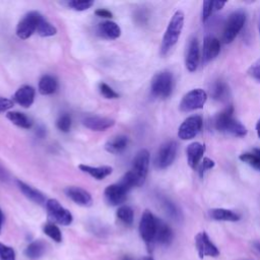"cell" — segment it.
Wrapping results in <instances>:
<instances>
[{
    "label": "cell",
    "mask_w": 260,
    "mask_h": 260,
    "mask_svg": "<svg viewBox=\"0 0 260 260\" xmlns=\"http://www.w3.org/2000/svg\"><path fill=\"white\" fill-rule=\"evenodd\" d=\"M195 246L199 258L204 257H217L219 255V250L209 239L208 235L203 231L196 235Z\"/></svg>",
    "instance_id": "cell-12"
},
{
    "label": "cell",
    "mask_w": 260,
    "mask_h": 260,
    "mask_svg": "<svg viewBox=\"0 0 260 260\" xmlns=\"http://www.w3.org/2000/svg\"><path fill=\"white\" fill-rule=\"evenodd\" d=\"M156 221L157 217H155L151 211L144 210L139 221V234L147 246H150L154 243Z\"/></svg>",
    "instance_id": "cell-7"
},
{
    "label": "cell",
    "mask_w": 260,
    "mask_h": 260,
    "mask_svg": "<svg viewBox=\"0 0 260 260\" xmlns=\"http://www.w3.org/2000/svg\"><path fill=\"white\" fill-rule=\"evenodd\" d=\"M225 4H226V2H222V1H213L214 11H218V10H220V9H221Z\"/></svg>",
    "instance_id": "cell-44"
},
{
    "label": "cell",
    "mask_w": 260,
    "mask_h": 260,
    "mask_svg": "<svg viewBox=\"0 0 260 260\" xmlns=\"http://www.w3.org/2000/svg\"><path fill=\"white\" fill-rule=\"evenodd\" d=\"M43 232L56 243L62 242V233L60 229L53 222H48L43 226Z\"/></svg>",
    "instance_id": "cell-32"
},
{
    "label": "cell",
    "mask_w": 260,
    "mask_h": 260,
    "mask_svg": "<svg viewBox=\"0 0 260 260\" xmlns=\"http://www.w3.org/2000/svg\"><path fill=\"white\" fill-rule=\"evenodd\" d=\"M3 221H4V214H3V211H2V209L0 208V230H1V228H2Z\"/></svg>",
    "instance_id": "cell-47"
},
{
    "label": "cell",
    "mask_w": 260,
    "mask_h": 260,
    "mask_svg": "<svg viewBox=\"0 0 260 260\" xmlns=\"http://www.w3.org/2000/svg\"><path fill=\"white\" fill-rule=\"evenodd\" d=\"M6 118L10 122H12L14 125H16L20 128H23V129H29L32 125L30 119L26 115H24L23 113L17 112V111L8 112L6 114Z\"/></svg>",
    "instance_id": "cell-28"
},
{
    "label": "cell",
    "mask_w": 260,
    "mask_h": 260,
    "mask_svg": "<svg viewBox=\"0 0 260 260\" xmlns=\"http://www.w3.org/2000/svg\"><path fill=\"white\" fill-rule=\"evenodd\" d=\"M94 14L99 17H103V18H112L113 17V13L105 8H99L94 11Z\"/></svg>",
    "instance_id": "cell-43"
},
{
    "label": "cell",
    "mask_w": 260,
    "mask_h": 260,
    "mask_svg": "<svg viewBox=\"0 0 260 260\" xmlns=\"http://www.w3.org/2000/svg\"><path fill=\"white\" fill-rule=\"evenodd\" d=\"M202 117L199 115L189 116L180 125L178 130V136L182 140H190L194 138L202 128Z\"/></svg>",
    "instance_id": "cell-11"
},
{
    "label": "cell",
    "mask_w": 260,
    "mask_h": 260,
    "mask_svg": "<svg viewBox=\"0 0 260 260\" xmlns=\"http://www.w3.org/2000/svg\"><path fill=\"white\" fill-rule=\"evenodd\" d=\"M173 237H174V234L170 225L167 224L164 220L157 218L154 242L164 246H168L172 243Z\"/></svg>",
    "instance_id": "cell-20"
},
{
    "label": "cell",
    "mask_w": 260,
    "mask_h": 260,
    "mask_svg": "<svg viewBox=\"0 0 260 260\" xmlns=\"http://www.w3.org/2000/svg\"><path fill=\"white\" fill-rule=\"evenodd\" d=\"M16 184H17L19 190L21 191V193L27 199H29L30 201H32L37 204H46V202H47L46 197L41 191L37 190L36 188L31 187L30 185H28L22 181H19V180L16 181Z\"/></svg>",
    "instance_id": "cell-21"
},
{
    "label": "cell",
    "mask_w": 260,
    "mask_h": 260,
    "mask_svg": "<svg viewBox=\"0 0 260 260\" xmlns=\"http://www.w3.org/2000/svg\"><path fill=\"white\" fill-rule=\"evenodd\" d=\"M7 179H8V174H7V172L0 166V180L6 181Z\"/></svg>",
    "instance_id": "cell-45"
},
{
    "label": "cell",
    "mask_w": 260,
    "mask_h": 260,
    "mask_svg": "<svg viewBox=\"0 0 260 260\" xmlns=\"http://www.w3.org/2000/svg\"><path fill=\"white\" fill-rule=\"evenodd\" d=\"M256 132H257V135L258 137L260 138V119L257 121L256 123Z\"/></svg>",
    "instance_id": "cell-48"
},
{
    "label": "cell",
    "mask_w": 260,
    "mask_h": 260,
    "mask_svg": "<svg viewBox=\"0 0 260 260\" xmlns=\"http://www.w3.org/2000/svg\"><path fill=\"white\" fill-rule=\"evenodd\" d=\"M184 18H185L184 13L181 10H177L173 14L161 40V45H160L161 56L168 55V53L174 48V46L179 41V38L181 36L182 29L184 26Z\"/></svg>",
    "instance_id": "cell-2"
},
{
    "label": "cell",
    "mask_w": 260,
    "mask_h": 260,
    "mask_svg": "<svg viewBox=\"0 0 260 260\" xmlns=\"http://www.w3.org/2000/svg\"><path fill=\"white\" fill-rule=\"evenodd\" d=\"M253 246L257 252L260 253V240H256L253 242Z\"/></svg>",
    "instance_id": "cell-46"
},
{
    "label": "cell",
    "mask_w": 260,
    "mask_h": 260,
    "mask_svg": "<svg viewBox=\"0 0 260 260\" xmlns=\"http://www.w3.org/2000/svg\"><path fill=\"white\" fill-rule=\"evenodd\" d=\"M140 260H154V259L150 256H145V257H142Z\"/></svg>",
    "instance_id": "cell-50"
},
{
    "label": "cell",
    "mask_w": 260,
    "mask_h": 260,
    "mask_svg": "<svg viewBox=\"0 0 260 260\" xmlns=\"http://www.w3.org/2000/svg\"><path fill=\"white\" fill-rule=\"evenodd\" d=\"M100 92L106 99H117V98H119V94L110 85H108L105 82L100 83Z\"/></svg>",
    "instance_id": "cell-39"
},
{
    "label": "cell",
    "mask_w": 260,
    "mask_h": 260,
    "mask_svg": "<svg viewBox=\"0 0 260 260\" xmlns=\"http://www.w3.org/2000/svg\"><path fill=\"white\" fill-rule=\"evenodd\" d=\"M128 145V137L125 135H118L109 139L105 144V149L113 154L123 152Z\"/></svg>",
    "instance_id": "cell-23"
},
{
    "label": "cell",
    "mask_w": 260,
    "mask_h": 260,
    "mask_svg": "<svg viewBox=\"0 0 260 260\" xmlns=\"http://www.w3.org/2000/svg\"><path fill=\"white\" fill-rule=\"evenodd\" d=\"M99 32L106 39L116 40L121 36L120 26L112 20H106L99 24Z\"/></svg>",
    "instance_id": "cell-24"
},
{
    "label": "cell",
    "mask_w": 260,
    "mask_h": 260,
    "mask_svg": "<svg viewBox=\"0 0 260 260\" xmlns=\"http://www.w3.org/2000/svg\"><path fill=\"white\" fill-rule=\"evenodd\" d=\"M246 22V13L243 10H236L232 12L223 26L222 41L224 44L232 43L240 34Z\"/></svg>",
    "instance_id": "cell-4"
},
{
    "label": "cell",
    "mask_w": 260,
    "mask_h": 260,
    "mask_svg": "<svg viewBox=\"0 0 260 260\" xmlns=\"http://www.w3.org/2000/svg\"><path fill=\"white\" fill-rule=\"evenodd\" d=\"M46 251V245L43 241L37 240L28 244V246L24 249L23 253L28 259H39L41 258Z\"/></svg>",
    "instance_id": "cell-27"
},
{
    "label": "cell",
    "mask_w": 260,
    "mask_h": 260,
    "mask_svg": "<svg viewBox=\"0 0 260 260\" xmlns=\"http://www.w3.org/2000/svg\"><path fill=\"white\" fill-rule=\"evenodd\" d=\"M93 5L92 0H71L67 2V6L75 11H84Z\"/></svg>",
    "instance_id": "cell-33"
},
{
    "label": "cell",
    "mask_w": 260,
    "mask_h": 260,
    "mask_svg": "<svg viewBox=\"0 0 260 260\" xmlns=\"http://www.w3.org/2000/svg\"><path fill=\"white\" fill-rule=\"evenodd\" d=\"M83 125L92 131H105L115 125V120L107 117L88 116L82 121Z\"/></svg>",
    "instance_id": "cell-17"
},
{
    "label": "cell",
    "mask_w": 260,
    "mask_h": 260,
    "mask_svg": "<svg viewBox=\"0 0 260 260\" xmlns=\"http://www.w3.org/2000/svg\"><path fill=\"white\" fill-rule=\"evenodd\" d=\"M214 127L217 131L236 137H243L247 134V128L234 117V108H225L214 118Z\"/></svg>",
    "instance_id": "cell-1"
},
{
    "label": "cell",
    "mask_w": 260,
    "mask_h": 260,
    "mask_svg": "<svg viewBox=\"0 0 260 260\" xmlns=\"http://www.w3.org/2000/svg\"><path fill=\"white\" fill-rule=\"evenodd\" d=\"M252 151H253V152H255L256 154H258V155L260 156V148H254Z\"/></svg>",
    "instance_id": "cell-51"
},
{
    "label": "cell",
    "mask_w": 260,
    "mask_h": 260,
    "mask_svg": "<svg viewBox=\"0 0 260 260\" xmlns=\"http://www.w3.org/2000/svg\"><path fill=\"white\" fill-rule=\"evenodd\" d=\"M239 158H240V160L247 164L251 168L260 172V156L258 154H256L255 152H253V151L244 152V153L240 154Z\"/></svg>",
    "instance_id": "cell-31"
},
{
    "label": "cell",
    "mask_w": 260,
    "mask_h": 260,
    "mask_svg": "<svg viewBox=\"0 0 260 260\" xmlns=\"http://www.w3.org/2000/svg\"><path fill=\"white\" fill-rule=\"evenodd\" d=\"M117 217L125 224L131 225L134 219V211L128 205H121L117 210Z\"/></svg>",
    "instance_id": "cell-30"
},
{
    "label": "cell",
    "mask_w": 260,
    "mask_h": 260,
    "mask_svg": "<svg viewBox=\"0 0 260 260\" xmlns=\"http://www.w3.org/2000/svg\"><path fill=\"white\" fill-rule=\"evenodd\" d=\"M13 107V102L10 99L0 96V113H4Z\"/></svg>",
    "instance_id": "cell-42"
},
{
    "label": "cell",
    "mask_w": 260,
    "mask_h": 260,
    "mask_svg": "<svg viewBox=\"0 0 260 260\" xmlns=\"http://www.w3.org/2000/svg\"><path fill=\"white\" fill-rule=\"evenodd\" d=\"M56 126L61 132H68L71 128V117L68 114L61 115L56 122Z\"/></svg>",
    "instance_id": "cell-35"
},
{
    "label": "cell",
    "mask_w": 260,
    "mask_h": 260,
    "mask_svg": "<svg viewBox=\"0 0 260 260\" xmlns=\"http://www.w3.org/2000/svg\"><path fill=\"white\" fill-rule=\"evenodd\" d=\"M214 12V6L213 1H204L202 4V10H201V20L202 22H205L208 20V18L211 16V14Z\"/></svg>",
    "instance_id": "cell-38"
},
{
    "label": "cell",
    "mask_w": 260,
    "mask_h": 260,
    "mask_svg": "<svg viewBox=\"0 0 260 260\" xmlns=\"http://www.w3.org/2000/svg\"><path fill=\"white\" fill-rule=\"evenodd\" d=\"M173 87L174 77L173 74L168 70L157 72L152 77L150 82V91L151 94L155 98H169L173 91Z\"/></svg>",
    "instance_id": "cell-3"
},
{
    "label": "cell",
    "mask_w": 260,
    "mask_h": 260,
    "mask_svg": "<svg viewBox=\"0 0 260 260\" xmlns=\"http://www.w3.org/2000/svg\"><path fill=\"white\" fill-rule=\"evenodd\" d=\"M200 61V49L196 38H192L188 44V49L186 53L185 65L189 72H194Z\"/></svg>",
    "instance_id": "cell-16"
},
{
    "label": "cell",
    "mask_w": 260,
    "mask_h": 260,
    "mask_svg": "<svg viewBox=\"0 0 260 260\" xmlns=\"http://www.w3.org/2000/svg\"><path fill=\"white\" fill-rule=\"evenodd\" d=\"M205 149H206L205 145L200 142H192L187 146L186 148L187 161L192 169L197 168L199 162L202 160Z\"/></svg>",
    "instance_id": "cell-18"
},
{
    "label": "cell",
    "mask_w": 260,
    "mask_h": 260,
    "mask_svg": "<svg viewBox=\"0 0 260 260\" xmlns=\"http://www.w3.org/2000/svg\"><path fill=\"white\" fill-rule=\"evenodd\" d=\"M228 92L226 84L223 81H216L211 89V94L215 100H222Z\"/></svg>",
    "instance_id": "cell-34"
},
{
    "label": "cell",
    "mask_w": 260,
    "mask_h": 260,
    "mask_svg": "<svg viewBox=\"0 0 260 260\" xmlns=\"http://www.w3.org/2000/svg\"><path fill=\"white\" fill-rule=\"evenodd\" d=\"M64 192L67 197L80 206L87 207L92 204V197L85 189L76 186H69L64 189Z\"/></svg>",
    "instance_id": "cell-15"
},
{
    "label": "cell",
    "mask_w": 260,
    "mask_h": 260,
    "mask_svg": "<svg viewBox=\"0 0 260 260\" xmlns=\"http://www.w3.org/2000/svg\"><path fill=\"white\" fill-rule=\"evenodd\" d=\"M79 170L83 173L88 174L90 177L96 179V180H103L109 175L112 174L113 169L110 166H99V167H91L87 165H79Z\"/></svg>",
    "instance_id": "cell-22"
},
{
    "label": "cell",
    "mask_w": 260,
    "mask_h": 260,
    "mask_svg": "<svg viewBox=\"0 0 260 260\" xmlns=\"http://www.w3.org/2000/svg\"><path fill=\"white\" fill-rule=\"evenodd\" d=\"M149 160H150V155H149V152L147 149L139 150L132 160V167H131L130 171L136 177V179L139 183V186L143 185V183L146 179V176L148 173Z\"/></svg>",
    "instance_id": "cell-9"
},
{
    "label": "cell",
    "mask_w": 260,
    "mask_h": 260,
    "mask_svg": "<svg viewBox=\"0 0 260 260\" xmlns=\"http://www.w3.org/2000/svg\"><path fill=\"white\" fill-rule=\"evenodd\" d=\"M43 15L37 11L26 13L18 22L16 26V35L21 40L28 39L34 32L37 31L39 21Z\"/></svg>",
    "instance_id": "cell-8"
},
{
    "label": "cell",
    "mask_w": 260,
    "mask_h": 260,
    "mask_svg": "<svg viewBox=\"0 0 260 260\" xmlns=\"http://www.w3.org/2000/svg\"><path fill=\"white\" fill-rule=\"evenodd\" d=\"M177 149H178V145H177V142L174 140L164 143L159 147L156 153V156L154 159L155 167L159 170L169 168L176 158Z\"/></svg>",
    "instance_id": "cell-10"
},
{
    "label": "cell",
    "mask_w": 260,
    "mask_h": 260,
    "mask_svg": "<svg viewBox=\"0 0 260 260\" xmlns=\"http://www.w3.org/2000/svg\"><path fill=\"white\" fill-rule=\"evenodd\" d=\"M46 209L48 213V217L53 223H58L61 225H69L72 220L73 216L71 212L64 208L60 202L54 198L48 199L46 202Z\"/></svg>",
    "instance_id": "cell-5"
},
{
    "label": "cell",
    "mask_w": 260,
    "mask_h": 260,
    "mask_svg": "<svg viewBox=\"0 0 260 260\" xmlns=\"http://www.w3.org/2000/svg\"><path fill=\"white\" fill-rule=\"evenodd\" d=\"M207 93L202 88H194L188 91L182 99L179 107L182 112H192L204 107Z\"/></svg>",
    "instance_id": "cell-6"
},
{
    "label": "cell",
    "mask_w": 260,
    "mask_h": 260,
    "mask_svg": "<svg viewBox=\"0 0 260 260\" xmlns=\"http://www.w3.org/2000/svg\"><path fill=\"white\" fill-rule=\"evenodd\" d=\"M164 206H165V209L169 213L170 216H172L174 218H177L179 216V211H178L177 207L174 205V203H172L169 200H165L164 201Z\"/></svg>",
    "instance_id": "cell-41"
},
{
    "label": "cell",
    "mask_w": 260,
    "mask_h": 260,
    "mask_svg": "<svg viewBox=\"0 0 260 260\" xmlns=\"http://www.w3.org/2000/svg\"><path fill=\"white\" fill-rule=\"evenodd\" d=\"M259 32H260V19H259Z\"/></svg>",
    "instance_id": "cell-52"
},
{
    "label": "cell",
    "mask_w": 260,
    "mask_h": 260,
    "mask_svg": "<svg viewBox=\"0 0 260 260\" xmlns=\"http://www.w3.org/2000/svg\"><path fill=\"white\" fill-rule=\"evenodd\" d=\"M127 191L119 184L109 185L104 192L106 202L111 206L121 205L127 198Z\"/></svg>",
    "instance_id": "cell-13"
},
{
    "label": "cell",
    "mask_w": 260,
    "mask_h": 260,
    "mask_svg": "<svg viewBox=\"0 0 260 260\" xmlns=\"http://www.w3.org/2000/svg\"><path fill=\"white\" fill-rule=\"evenodd\" d=\"M58 87V82L56 80V78L52 75L46 74L43 75L39 81V85H38V89L39 92L43 95H49L52 94L56 91Z\"/></svg>",
    "instance_id": "cell-26"
},
{
    "label": "cell",
    "mask_w": 260,
    "mask_h": 260,
    "mask_svg": "<svg viewBox=\"0 0 260 260\" xmlns=\"http://www.w3.org/2000/svg\"><path fill=\"white\" fill-rule=\"evenodd\" d=\"M209 216L218 221H238L241 218L237 212L225 208H212L209 210Z\"/></svg>",
    "instance_id": "cell-25"
},
{
    "label": "cell",
    "mask_w": 260,
    "mask_h": 260,
    "mask_svg": "<svg viewBox=\"0 0 260 260\" xmlns=\"http://www.w3.org/2000/svg\"><path fill=\"white\" fill-rule=\"evenodd\" d=\"M248 74L258 83H260V58L252 63L248 69Z\"/></svg>",
    "instance_id": "cell-40"
},
{
    "label": "cell",
    "mask_w": 260,
    "mask_h": 260,
    "mask_svg": "<svg viewBox=\"0 0 260 260\" xmlns=\"http://www.w3.org/2000/svg\"><path fill=\"white\" fill-rule=\"evenodd\" d=\"M0 260H16L14 249L3 243H0Z\"/></svg>",
    "instance_id": "cell-36"
},
{
    "label": "cell",
    "mask_w": 260,
    "mask_h": 260,
    "mask_svg": "<svg viewBox=\"0 0 260 260\" xmlns=\"http://www.w3.org/2000/svg\"><path fill=\"white\" fill-rule=\"evenodd\" d=\"M36 90L30 85L20 86L14 93L13 100L23 108H29L35 101Z\"/></svg>",
    "instance_id": "cell-19"
},
{
    "label": "cell",
    "mask_w": 260,
    "mask_h": 260,
    "mask_svg": "<svg viewBox=\"0 0 260 260\" xmlns=\"http://www.w3.org/2000/svg\"><path fill=\"white\" fill-rule=\"evenodd\" d=\"M220 52V42L217 38L213 36H207L204 38L203 45H202V62L208 63L214 58L217 57V55Z\"/></svg>",
    "instance_id": "cell-14"
},
{
    "label": "cell",
    "mask_w": 260,
    "mask_h": 260,
    "mask_svg": "<svg viewBox=\"0 0 260 260\" xmlns=\"http://www.w3.org/2000/svg\"><path fill=\"white\" fill-rule=\"evenodd\" d=\"M37 34L41 37H52L57 34V28L44 16H42L38 24Z\"/></svg>",
    "instance_id": "cell-29"
},
{
    "label": "cell",
    "mask_w": 260,
    "mask_h": 260,
    "mask_svg": "<svg viewBox=\"0 0 260 260\" xmlns=\"http://www.w3.org/2000/svg\"><path fill=\"white\" fill-rule=\"evenodd\" d=\"M121 260H135L132 256H129V255H125V256H123L122 257V259Z\"/></svg>",
    "instance_id": "cell-49"
},
{
    "label": "cell",
    "mask_w": 260,
    "mask_h": 260,
    "mask_svg": "<svg viewBox=\"0 0 260 260\" xmlns=\"http://www.w3.org/2000/svg\"><path fill=\"white\" fill-rule=\"evenodd\" d=\"M214 161L212 160V159H210V158H208V157H204L200 162H199V165L197 166V172H198V175H199V177H203L204 176V174L207 172V171H209V170H211L213 167H214Z\"/></svg>",
    "instance_id": "cell-37"
}]
</instances>
